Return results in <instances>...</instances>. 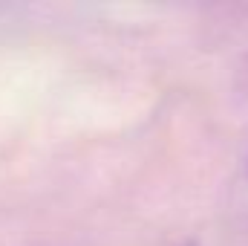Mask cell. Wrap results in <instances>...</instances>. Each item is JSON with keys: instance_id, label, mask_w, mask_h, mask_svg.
Here are the masks:
<instances>
[{"instance_id": "6da1fadb", "label": "cell", "mask_w": 248, "mask_h": 246, "mask_svg": "<svg viewBox=\"0 0 248 246\" xmlns=\"http://www.w3.org/2000/svg\"><path fill=\"white\" fill-rule=\"evenodd\" d=\"M176 246H199L196 241H182V244H176Z\"/></svg>"}]
</instances>
